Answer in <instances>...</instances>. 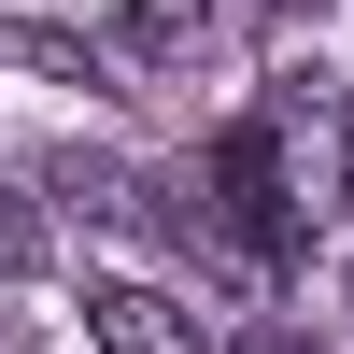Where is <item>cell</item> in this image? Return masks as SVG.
<instances>
[{"label":"cell","instance_id":"6da1fadb","mask_svg":"<svg viewBox=\"0 0 354 354\" xmlns=\"http://www.w3.org/2000/svg\"><path fill=\"white\" fill-rule=\"evenodd\" d=\"M255 156H270L283 213L326 227L340 198H354V113H340V85H326V71H270V100H255Z\"/></svg>","mask_w":354,"mask_h":354},{"label":"cell","instance_id":"7a4b0ae2","mask_svg":"<svg viewBox=\"0 0 354 354\" xmlns=\"http://www.w3.org/2000/svg\"><path fill=\"white\" fill-rule=\"evenodd\" d=\"M213 57V0H113L100 15V71H198Z\"/></svg>","mask_w":354,"mask_h":354},{"label":"cell","instance_id":"3957f363","mask_svg":"<svg viewBox=\"0 0 354 354\" xmlns=\"http://www.w3.org/2000/svg\"><path fill=\"white\" fill-rule=\"evenodd\" d=\"M85 326H100V354H213V340H198V312L170 298V283H100Z\"/></svg>","mask_w":354,"mask_h":354},{"label":"cell","instance_id":"277c9868","mask_svg":"<svg viewBox=\"0 0 354 354\" xmlns=\"http://www.w3.org/2000/svg\"><path fill=\"white\" fill-rule=\"evenodd\" d=\"M15 270H43V213H28L15 185H0V283H15Z\"/></svg>","mask_w":354,"mask_h":354},{"label":"cell","instance_id":"5b68a950","mask_svg":"<svg viewBox=\"0 0 354 354\" xmlns=\"http://www.w3.org/2000/svg\"><path fill=\"white\" fill-rule=\"evenodd\" d=\"M227 354H312V340L298 326H255V340H227Z\"/></svg>","mask_w":354,"mask_h":354},{"label":"cell","instance_id":"8992f818","mask_svg":"<svg viewBox=\"0 0 354 354\" xmlns=\"http://www.w3.org/2000/svg\"><path fill=\"white\" fill-rule=\"evenodd\" d=\"M0 354H15V340H0Z\"/></svg>","mask_w":354,"mask_h":354}]
</instances>
